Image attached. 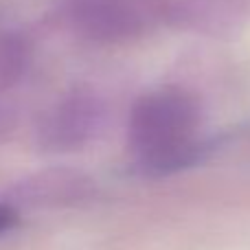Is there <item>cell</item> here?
<instances>
[{"label":"cell","mask_w":250,"mask_h":250,"mask_svg":"<svg viewBox=\"0 0 250 250\" xmlns=\"http://www.w3.org/2000/svg\"><path fill=\"white\" fill-rule=\"evenodd\" d=\"M16 222H18L16 211H11L9 207H2V204H0V235L7 233V230L11 229Z\"/></svg>","instance_id":"6da1fadb"}]
</instances>
